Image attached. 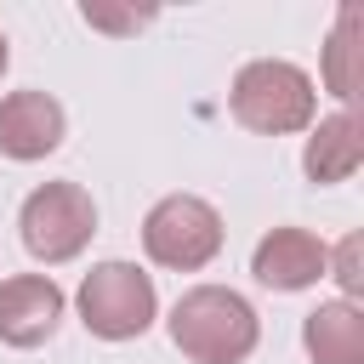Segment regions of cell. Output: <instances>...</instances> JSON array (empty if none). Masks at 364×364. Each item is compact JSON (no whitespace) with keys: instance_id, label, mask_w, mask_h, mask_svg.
Listing matches in <instances>:
<instances>
[{"instance_id":"obj_6","label":"cell","mask_w":364,"mask_h":364,"mask_svg":"<svg viewBox=\"0 0 364 364\" xmlns=\"http://www.w3.org/2000/svg\"><path fill=\"white\" fill-rule=\"evenodd\" d=\"M63 131H68V114L51 91H11L0 102V154L17 165L57 154Z\"/></svg>"},{"instance_id":"obj_14","label":"cell","mask_w":364,"mask_h":364,"mask_svg":"<svg viewBox=\"0 0 364 364\" xmlns=\"http://www.w3.org/2000/svg\"><path fill=\"white\" fill-rule=\"evenodd\" d=\"M6 63H11V46H6V34H0V74H6Z\"/></svg>"},{"instance_id":"obj_7","label":"cell","mask_w":364,"mask_h":364,"mask_svg":"<svg viewBox=\"0 0 364 364\" xmlns=\"http://www.w3.org/2000/svg\"><path fill=\"white\" fill-rule=\"evenodd\" d=\"M63 324V290L46 273L0 279V341L6 347H40Z\"/></svg>"},{"instance_id":"obj_10","label":"cell","mask_w":364,"mask_h":364,"mask_svg":"<svg viewBox=\"0 0 364 364\" xmlns=\"http://www.w3.org/2000/svg\"><path fill=\"white\" fill-rule=\"evenodd\" d=\"M358 165H364V131H358V119H353L347 108L330 114V119H318V131L307 136L301 171H307L313 182H347Z\"/></svg>"},{"instance_id":"obj_4","label":"cell","mask_w":364,"mask_h":364,"mask_svg":"<svg viewBox=\"0 0 364 364\" xmlns=\"http://www.w3.org/2000/svg\"><path fill=\"white\" fill-rule=\"evenodd\" d=\"M142 250L159 267H176V273H193V267L216 262V250H222V216H216V205L199 199V193H165L142 216Z\"/></svg>"},{"instance_id":"obj_3","label":"cell","mask_w":364,"mask_h":364,"mask_svg":"<svg viewBox=\"0 0 364 364\" xmlns=\"http://www.w3.org/2000/svg\"><path fill=\"white\" fill-rule=\"evenodd\" d=\"M17 228H23V245H28L34 262H46V267L74 262L97 233V205H91V193L80 182H46V188H34L23 199Z\"/></svg>"},{"instance_id":"obj_9","label":"cell","mask_w":364,"mask_h":364,"mask_svg":"<svg viewBox=\"0 0 364 364\" xmlns=\"http://www.w3.org/2000/svg\"><path fill=\"white\" fill-rule=\"evenodd\" d=\"M313 364H364V313L353 301H318L301 324Z\"/></svg>"},{"instance_id":"obj_13","label":"cell","mask_w":364,"mask_h":364,"mask_svg":"<svg viewBox=\"0 0 364 364\" xmlns=\"http://www.w3.org/2000/svg\"><path fill=\"white\" fill-rule=\"evenodd\" d=\"M80 17H85L91 28H114V34H131V28L148 23V11H102V6H85Z\"/></svg>"},{"instance_id":"obj_11","label":"cell","mask_w":364,"mask_h":364,"mask_svg":"<svg viewBox=\"0 0 364 364\" xmlns=\"http://www.w3.org/2000/svg\"><path fill=\"white\" fill-rule=\"evenodd\" d=\"M324 85L353 102L358 97V6H341L336 28H330V46H324Z\"/></svg>"},{"instance_id":"obj_8","label":"cell","mask_w":364,"mask_h":364,"mask_svg":"<svg viewBox=\"0 0 364 364\" xmlns=\"http://www.w3.org/2000/svg\"><path fill=\"white\" fill-rule=\"evenodd\" d=\"M324 262H330V250H324L318 233H307V228H273V233L256 245L250 273H256L267 290H307V284L324 279Z\"/></svg>"},{"instance_id":"obj_1","label":"cell","mask_w":364,"mask_h":364,"mask_svg":"<svg viewBox=\"0 0 364 364\" xmlns=\"http://www.w3.org/2000/svg\"><path fill=\"white\" fill-rule=\"evenodd\" d=\"M256 307L228 284H193L171 307V341L193 364H245L256 353Z\"/></svg>"},{"instance_id":"obj_5","label":"cell","mask_w":364,"mask_h":364,"mask_svg":"<svg viewBox=\"0 0 364 364\" xmlns=\"http://www.w3.org/2000/svg\"><path fill=\"white\" fill-rule=\"evenodd\" d=\"M154 279L136 267V262H97L80 284V318L91 336L102 341H131L154 324Z\"/></svg>"},{"instance_id":"obj_2","label":"cell","mask_w":364,"mask_h":364,"mask_svg":"<svg viewBox=\"0 0 364 364\" xmlns=\"http://www.w3.org/2000/svg\"><path fill=\"white\" fill-rule=\"evenodd\" d=\"M233 119L245 131H262V136H290V131H307L313 125V80L284 63V57H262V63H245L239 80H233Z\"/></svg>"},{"instance_id":"obj_12","label":"cell","mask_w":364,"mask_h":364,"mask_svg":"<svg viewBox=\"0 0 364 364\" xmlns=\"http://www.w3.org/2000/svg\"><path fill=\"white\" fill-rule=\"evenodd\" d=\"M324 273H336V279H341V290H347V296H358V290H364V239H358V233H347V239L336 245V256L324 262Z\"/></svg>"}]
</instances>
